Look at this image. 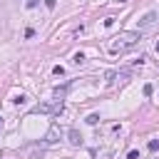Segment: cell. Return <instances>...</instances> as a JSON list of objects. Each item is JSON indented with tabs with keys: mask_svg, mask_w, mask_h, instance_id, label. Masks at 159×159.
<instances>
[{
	"mask_svg": "<svg viewBox=\"0 0 159 159\" xmlns=\"http://www.w3.org/2000/svg\"><path fill=\"white\" fill-rule=\"evenodd\" d=\"M117 40H119V42H114V45L109 47V52H114V55H117V52H124L127 47H134L137 40H142V32H124V35H119Z\"/></svg>",
	"mask_w": 159,
	"mask_h": 159,
	"instance_id": "6da1fadb",
	"label": "cell"
},
{
	"mask_svg": "<svg viewBox=\"0 0 159 159\" xmlns=\"http://www.w3.org/2000/svg\"><path fill=\"white\" fill-rule=\"evenodd\" d=\"M157 22V12H147V15H142L139 20H137V25H139V32L144 30V27H152Z\"/></svg>",
	"mask_w": 159,
	"mask_h": 159,
	"instance_id": "7a4b0ae2",
	"label": "cell"
},
{
	"mask_svg": "<svg viewBox=\"0 0 159 159\" xmlns=\"http://www.w3.org/2000/svg\"><path fill=\"white\" fill-rule=\"evenodd\" d=\"M70 142H72V144H82V137H80L77 129H70Z\"/></svg>",
	"mask_w": 159,
	"mask_h": 159,
	"instance_id": "3957f363",
	"label": "cell"
},
{
	"mask_svg": "<svg viewBox=\"0 0 159 159\" xmlns=\"http://www.w3.org/2000/svg\"><path fill=\"white\" fill-rule=\"evenodd\" d=\"M147 149H149V152H157V149H159V139H149Z\"/></svg>",
	"mask_w": 159,
	"mask_h": 159,
	"instance_id": "277c9868",
	"label": "cell"
},
{
	"mask_svg": "<svg viewBox=\"0 0 159 159\" xmlns=\"http://www.w3.org/2000/svg\"><path fill=\"white\" fill-rule=\"evenodd\" d=\"M82 62H84V55L77 52V55H75V65H82Z\"/></svg>",
	"mask_w": 159,
	"mask_h": 159,
	"instance_id": "5b68a950",
	"label": "cell"
},
{
	"mask_svg": "<svg viewBox=\"0 0 159 159\" xmlns=\"http://www.w3.org/2000/svg\"><path fill=\"white\" fill-rule=\"evenodd\" d=\"M87 122H89V124H97V122H99V114H89Z\"/></svg>",
	"mask_w": 159,
	"mask_h": 159,
	"instance_id": "8992f818",
	"label": "cell"
},
{
	"mask_svg": "<svg viewBox=\"0 0 159 159\" xmlns=\"http://www.w3.org/2000/svg\"><path fill=\"white\" fill-rule=\"evenodd\" d=\"M45 5H47V10H55L57 7V0H45Z\"/></svg>",
	"mask_w": 159,
	"mask_h": 159,
	"instance_id": "52a82bcc",
	"label": "cell"
},
{
	"mask_svg": "<svg viewBox=\"0 0 159 159\" xmlns=\"http://www.w3.org/2000/svg\"><path fill=\"white\" fill-rule=\"evenodd\" d=\"M52 72H55V75H57V77H60V75H65V67H60V65H57V67H55V70H52Z\"/></svg>",
	"mask_w": 159,
	"mask_h": 159,
	"instance_id": "ba28073f",
	"label": "cell"
},
{
	"mask_svg": "<svg viewBox=\"0 0 159 159\" xmlns=\"http://www.w3.org/2000/svg\"><path fill=\"white\" fill-rule=\"evenodd\" d=\"M152 92H154V87H152V84H144V94H147V97H149V94H152Z\"/></svg>",
	"mask_w": 159,
	"mask_h": 159,
	"instance_id": "9c48e42d",
	"label": "cell"
},
{
	"mask_svg": "<svg viewBox=\"0 0 159 159\" xmlns=\"http://www.w3.org/2000/svg\"><path fill=\"white\" fill-rule=\"evenodd\" d=\"M127 159H139V152H134V149H132V152L127 154Z\"/></svg>",
	"mask_w": 159,
	"mask_h": 159,
	"instance_id": "30bf717a",
	"label": "cell"
},
{
	"mask_svg": "<svg viewBox=\"0 0 159 159\" xmlns=\"http://www.w3.org/2000/svg\"><path fill=\"white\" fill-rule=\"evenodd\" d=\"M117 2H127V0H117Z\"/></svg>",
	"mask_w": 159,
	"mask_h": 159,
	"instance_id": "8fae6325",
	"label": "cell"
},
{
	"mask_svg": "<svg viewBox=\"0 0 159 159\" xmlns=\"http://www.w3.org/2000/svg\"><path fill=\"white\" fill-rule=\"evenodd\" d=\"M157 52H159V42H157Z\"/></svg>",
	"mask_w": 159,
	"mask_h": 159,
	"instance_id": "7c38bea8",
	"label": "cell"
}]
</instances>
